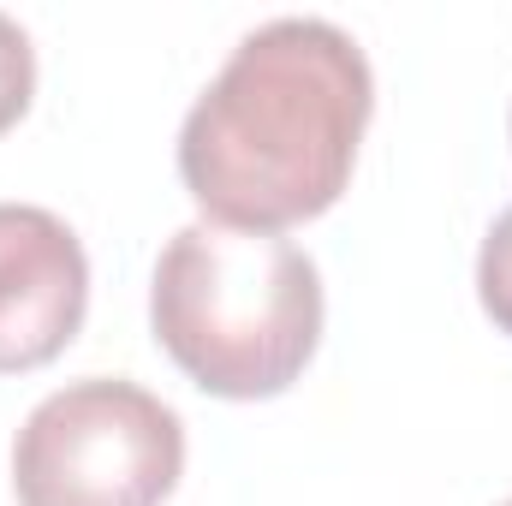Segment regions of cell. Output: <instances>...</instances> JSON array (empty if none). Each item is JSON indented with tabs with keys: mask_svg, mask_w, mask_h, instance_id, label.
Listing matches in <instances>:
<instances>
[{
	"mask_svg": "<svg viewBox=\"0 0 512 506\" xmlns=\"http://www.w3.org/2000/svg\"><path fill=\"white\" fill-rule=\"evenodd\" d=\"M370 108V60L340 24H256L179 126V179L221 227L316 221L352 179Z\"/></svg>",
	"mask_w": 512,
	"mask_h": 506,
	"instance_id": "1",
	"label": "cell"
},
{
	"mask_svg": "<svg viewBox=\"0 0 512 506\" xmlns=\"http://www.w3.org/2000/svg\"><path fill=\"white\" fill-rule=\"evenodd\" d=\"M149 322L203 393L274 399L316 358L322 274L280 233L191 221L155 262Z\"/></svg>",
	"mask_w": 512,
	"mask_h": 506,
	"instance_id": "2",
	"label": "cell"
},
{
	"mask_svg": "<svg viewBox=\"0 0 512 506\" xmlns=\"http://www.w3.org/2000/svg\"><path fill=\"white\" fill-rule=\"evenodd\" d=\"M179 471V411L120 376L66 381L12 441L18 506H161L179 489Z\"/></svg>",
	"mask_w": 512,
	"mask_h": 506,
	"instance_id": "3",
	"label": "cell"
},
{
	"mask_svg": "<svg viewBox=\"0 0 512 506\" xmlns=\"http://www.w3.org/2000/svg\"><path fill=\"white\" fill-rule=\"evenodd\" d=\"M84 310L90 262L78 233L36 203H0V376L60 358Z\"/></svg>",
	"mask_w": 512,
	"mask_h": 506,
	"instance_id": "4",
	"label": "cell"
},
{
	"mask_svg": "<svg viewBox=\"0 0 512 506\" xmlns=\"http://www.w3.org/2000/svg\"><path fill=\"white\" fill-rule=\"evenodd\" d=\"M477 298L489 310V322L512 334V209H501V221L489 227L483 256H477Z\"/></svg>",
	"mask_w": 512,
	"mask_h": 506,
	"instance_id": "5",
	"label": "cell"
},
{
	"mask_svg": "<svg viewBox=\"0 0 512 506\" xmlns=\"http://www.w3.org/2000/svg\"><path fill=\"white\" fill-rule=\"evenodd\" d=\"M30 90H36V48H30V36L0 12V131H12L24 120Z\"/></svg>",
	"mask_w": 512,
	"mask_h": 506,
	"instance_id": "6",
	"label": "cell"
},
{
	"mask_svg": "<svg viewBox=\"0 0 512 506\" xmlns=\"http://www.w3.org/2000/svg\"><path fill=\"white\" fill-rule=\"evenodd\" d=\"M507 506H512V501H507Z\"/></svg>",
	"mask_w": 512,
	"mask_h": 506,
	"instance_id": "7",
	"label": "cell"
}]
</instances>
